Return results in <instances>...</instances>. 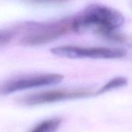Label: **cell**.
Wrapping results in <instances>:
<instances>
[{"label": "cell", "instance_id": "5b68a950", "mask_svg": "<svg viewBox=\"0 0 132 132\" xmlns=\"http://www.w3.org/2000/svg\"><path fill=\"white\" fill-rule=\"evenodd\" d=\"M93 92L86 88L58 89L26 95L22 97H20L19 99V102L24 105L33 106L63 101L66 100L87 97L91 96Z\"/></svg>", "mask_w": 132, "mask_h": 132}, {"label": "cell", "instance_id": "277c9868", "mask_svg": "<svg viewBox=\"0 0 132 132\" xmlns=\"http://www.w3.org/2000/svg\"><path fill=\"white\" fill-rule=\"evenodd\" d=\"M63 76L58 73H43L18 77L0 84V96L17 91L60 84Z\"/></svg>", "mask_w": 132, "mask_h": 132}, {"label": "cell", "instance_id": "3957f363", "mask_svg": "<svg viewBox=\"0 0 132 132\" xmlns=\"http://www.w3.org/2000/svg\"><path fill=\"white\" fill-rule=\"evenodd\" d=\"M50 52L58 56L70 59H121L127 55L125 49L109 47H85L79 46H60Z\"/></svg>", "mask_w": 132, "mask_h": 132}, {"label": "cell", "instance_id": "52a82bcc", "mask_svg": "<svg viewBox=\"0 0 132 132\" xmlns=\"http://www.w3.org/2000/svg\"><path fill=\"white\" fill-rule=\"evenodd\" d=\"M128 84V79L124 77H118L111 80L106 84H104L102 88H101L97 92V94H101L105 92H108L110 90L118 89L120 87H125Z\"/></svg>", "mask_w": 132, "mask_h": 132}, {"label": "cell", "instance_id": "8992f818", "mask_svg": "<svg viewBox=\"0 0 132 132\" xmlns=\"http://www.w3.org/2000/svg\"><path fill=\"white\" fill-rule=\"evenodd\" d=\"M62 123V119L54 118L45 120L36 125L29 132H56Z\"/></svg>", "mask_w": 132, "mask_h": 132}, {"label": "cell", "instance_id": "6da1fadb", "mask_svg": "<svg viewBox=\"0 0 132 132\" xmlns=\"http://www.w3.org/2000/svg\"><path fill=\"white\" fill-rule=\"evenodd\" d=\"M125 23V17L115 9L101 4H90L73 16L74 32L93 31L112 41L127 42V37L118 32Z\"/></svg>", "mask_w": 132, "mask_h": 132}, {"label": "cell", "instance_id": "7a4b0ae2", "mask_svg": "<svg viewBox=\"0 0 132 132\" xmlns=\"http://www.w3.org/2000/svg\"><path fill=\"white\" fill-rule=\"evenodd\" d=\"M71 32H74L73 17L48 22L32 23L26 26V32L21 39V43L26 46L43 45Z\"/></svg>", "mask_w": 132, "mask_h": 132}, {"label": "cell", "instance_id": "ba28073f", "mask_svg": "<svg viewBox=\"0 0 132 132\" xmlns=\"http://www.w3.org/2000/svg\"><path fill=\"white\" fill-rule=\"evenodd\" d=\"M13 33L8 30H0V46L7 44L12 38Z\"/></svg>", "mask_w": 132, "mask_h": 132}]
</instances>
